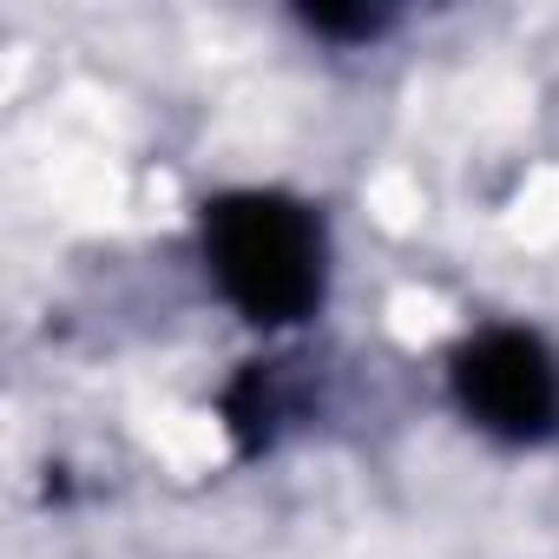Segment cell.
Instances as JSON below:
<instances>
[{
	"mask_svg": "<svg viewBox=\"0 0 559 559\" xmlns=\"http://www.w3.org/2000/svg\"><path fill=\"white\" fill-rule=\"evenodd\" d=\"M310 27H317V34H336V40H362V34H376V27H382V14H362V8H356V14L317 8V14H310Z\"/></svg>",
	"mask_w": 559,
	"mask_h": 559,
	"instance_id": "obj_3",
	"label": "cell"
},
{
	"mask_svg": "<svg viewBox=\"0 0 559 559\" xmlns=\"http://www.w3.org/2000/svg\"><path fill=\"white\" fill-rule=\"evenodd\" d=\"M204 257L217 290L263 330L323 304V224L284 191H230L204 204Z\"/></svg>",
	"mask_w": 559,
	"mask_h": 559,
	"instance_id": "obj_1",
	"label": "cell"
},
{
	"mask_svg": "<svg viewBox=\"0 0 559 559\" xmlns=\"http://www.w3.org/2000/svg\"><path fill=\"white\" fill-rule=\"evenodd\" d=\"M454 402L500 441H539L559 428V362L526 330H480L454 356Z\"/></svg>",
	"mask_w": 559,
	"mask_h": 559,
	"instance_id": "obj_2",
	"label": "cell"
}]
</instances>
